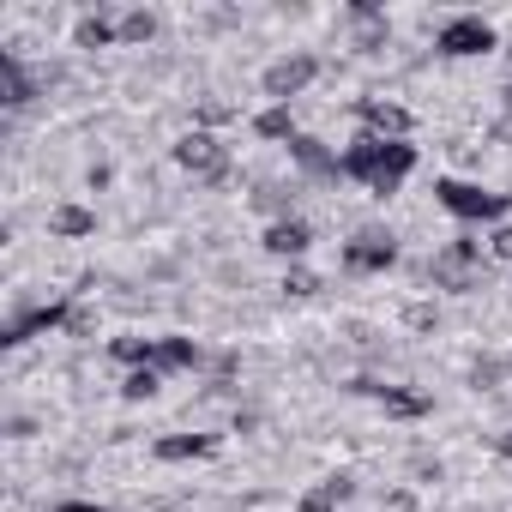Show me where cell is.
<instances>
[{
    "label": "cell",
    "mask_w": 512,
    "mask_h": 512,
    "mask_svg": "<svg viewBox=\"0 0 512 512\" xmlns=\"http://www.w3.org/2000/svg\"><path fill=\"white\" fill-rule=\"evenodd\" d=\"M434 199L452 211V217H464V223H494L512 199L506 193H488V187H476V181H458V175H440L434 181Z\"/></svg>",
    "instance_id": "1"
},
{
    "label": "cell",
    "mask_w": 512,
    "mask_h": 512,
    "mask_svg": "<svg viewBox=\"0 0 512 512\" xmlns=\"http://www.w3.org/2000/svg\"><path fill=\"white\" fill-rule=\"evenodd\" d=\"M434 49H440L446 61H470V55H488V49H494V25H488V19H476V13H458V19H446V25H440Z\"/></svg>",
    "instance_id": "2"
},
{
    "label": "cell",
    "mask_w": 512,
    "mask_h": 512,
    "mask_svg": "<svg viewBox=\"0 0 512 512\" xmlns=\"http://www.w3.org/2000/svg\"><path fill=\"white\" fill-rule=\"evenodd\" d=\"M392 260H398V235H392V229H374V223H368V229H356V235L344 241V266H350V272H386Z\"/></svg>",
    "instance_id": "3"
},
{
    "label": "cell",
    "mask_w": 512,
    "mask_h": 512,
    "mask_svg": "<svg viewBox=\"0 0 512 512\" xmlns=\"http://www.w3.org/2000/svg\"><path fill=\"white\" fill-rule=\"evenodd\" d=\"M314 79H320V55H284V61H272V67H266V79H260V85H266V97H272V103H290V97H302Z\"/></svg>",
    "instance_id": "4"
},
{
    "label": "cell",
    "mask_w": 512,
    "mask_h": 512,
    "mask_svg": "<svg viewBox=\"0 0 512 512\" xmlns=\"http://www.w3.org/2000/svg\"><path fill=\"white\" fill-rule=\"evenodd\" d=\"M175 163H181L187 175H199V181H223V175H229V151H223V139H211V133H187V139L175 145Z\"/></svg>",
    "instance_id": "5"
},
{
    "label": "cell",
    "mask_w": 512,
    "mask_h": 512,
    "mask_svg": "<svg viewBox=\"0 0 512 512\" xmlns=\"http://www.w3.org/2000/svg\"><path fill=\"white\" fill-rule=\"evenodd\" d=\"M350 392H362V398H380V404H386V416H428V398H422V392H404V386L350 380Z\"/></svg>",
    "instance_id": "6"
},
{
    "label": "cell",
    "mask_w": 512,
    "mask_h": 512,
    "mask_svg": "<svg viewBox=\"0 0 512 512\" xmlns=\"http://www.w3.org/2000/svg\"><path fill=\"white\" fill-rule=\"evenodd\" d=\"M37 97V79L25 73V61L13 55V49H0V103H7V109H25Z\"/></svg>",
    "instance_id": "7"
},
{
    "label": "cell",
    "mask_w": 512,
    "mask_h": 512,
    "mask_svg": "<svg viewBox=\"0 0 512 512\" xmlns=\"http://www.w3.org/2000/svg\"><path fill=\"white\" fill-rule=\"evenodd\" d=\"M410 169H416V145H404V139H392V145H386V157H380V169H374V181H368V187H374V193H380V199H386V193H398V181H404V175H410Z\"/></svg>",
    "instance_id": "8"
},
{
    "label": "cell",
    "mask_w": 512,
    "mask_h": 512,
    "mask_svg": "<svg viewBox=\"0 0 512 512\" xmlns=\"http://www.w3.org/2000/svg\"><path fill=\"white\" fill-rule=\"evenodd\" d=\"M73 314H67V302H49V308H25V314H13L7 320V344H25L31 332H55V326H67Z\"/></svg>",
    "instance_id": "9"
},
{
    "label": "cell",
    "mask_w": 512,
    "mask_h": 512,
    "mask_svg": "<svg viewBox=\"0 0 512 512\" xmlns=\"http://www.w3.org/2000/svg\"><path fill=\"white\" fill-rule=\"evenodd\" d=\"M428 278H434L440 290H458V296L482 284V272H476L470 260H458V253H452V247H446V253H434V260H428Z\"/></svg>",
    "instance_id": "10"
},
{
    "label": "cell",
    "mask_w": 512,
    "mask_h": 512,
    "mask_svg": "<svg viewBox=\"0 0 512 512\" xmlns=\"http://www.w3.org/2000/svg\"><path fill=\"white\" fill-rule=\"evenodd\" d=\"M356 115H362V121H368V133H380V139H404V133H410V115H404L398 103L362 97V103H356Z\"/></svg>",
    "instance_id": "11"
},
{
    "label": "cell",
    "mask_w": 512,
    "mask_h": 512,
    "mask_svg": "<svg viewBox=\"0 0 512 512\" xmlns=\"http://www.w3.org/2000/svg\"><path fill=\"white\" fill-rule=\"evenodd\" d=\"M266 247H272V253H284V260H302V253L314 247V229H308L302 217H284V223H272V229H266Z\"/></svg>",
    "instance_id": "12"
},
{
    "label": "cell",
    "mask_w": 512,
    "mask_h": 512,
    "mask_svg": "<svg viewBox=\"0 0 512 512\" xmlns=\"http://www.w3.org/2000/svg\"><path fill=\"white\" fill-rule=\"evenodd\" d=\"M290 157H296V163H302L308 175H320V181L344 175V163H338V157H332V151H326L320 139H308V133H296V139H290Z\"/></svg>",
    "instance_id": "13"
},
{
    "label": "cell",
    "mask_w": 512,
    "mask_h": 512,
    "mask_svg": "<svg viewBox=\"0 0 512 512\" xmlns=\"http://www.w3.org/2000/svg\"><path fill=\"white\" fill-rule=\"evenodd\" d=\"M199 452H211V434H169V440H157L163 464H181V458H199Z\"/></svg>",
    "instance_id": "14"
},
{
    "label": "cell",
    "mask_w": 512,
    "mask_h": 512,
    "mask_svg": "<svg viewBox=\"0 0 512 512\" xmlns=\"http://www.w3.org/2000/svg\"><path fill=\"white\" fill-rule=\"evenodd\" d=\"M253 133H260V139H296L290 103H272V109H260V115H253Z\"/></svg>",
    "instance_id": "15"
},
{
    "label": "cell",
    "mask_w": 512,
    "mask_h": 512,
    "mask_svg": "<svg viewBox=\"0 0 512 512\" xmlns=\"http://www.w3.org/2000/svg\"><path fill=\"white\" fill-rule=\"evenodd\" d=\"M115 37H121V25H109L103 13H85L79 19V49H109Z\"/></svg>",
    "instance_id": "16"
},
{
    "label": "cell",
    "mask_w": 512,
    "mask_h": 512,
    "mask_svg": "<svg viewBox=\"0 0 512 512\" xmlns=\"http://www.w3.org/2000/svg\"><path fill=\"white\" fill-rule=\"evenodd\" d=\"M199 344L193 338H157V368H193Z\"/></svg>",
    "instance_id": "17"
},
{
    "label": "cell",
    "mask_w": 512,
    "mask_h": 512,
    "mask_svg": "<svg viewBox=\"0 0 512 512\" xmlns=\"http://www.w3.org/2000/svg\"><path fill=\"white\" fill-rule=\"evenodd\" d=\"M253 205L272 211V217L284 223V217H290V205H296V193H290V187H278V181H260V187H253Z\"/></svg>",
    "instance_id": "18"
},
{
    "label": "cell",
    "mask_w": 512,
    "mask_h": 512,
    "mask_svg": "<svg viewBox=\"0 0 512 512\" xmlns=\"http://www.w3.org/2000/svg\"><path fill=\"white\" fill-rule=\"evenodd\" d=\"M91 229H97V217H91L85 205H61V211H55V235L79 241V235H91Z\"/></svg>",
    "instance_id": "19"
},
{
    "label": "cell",
    "mask_w": 512,
    "mask_h": 512,
    "mask_svg": "<svg viewBox=\"0 0 512 512\" xmlns=\"http://www.w3.org/2000/svg\"><path fill=\"white\" fill-rule=\"evenodd\" d=\"M115 362H133V368H157V338H115Z\"/></svg>",
    "instance_id": "20"
},
{
    "label": "cell",
    "mask_w": 512,
    "mask_h": 512,
    "mask_svg": "<svg viewBox=\"0 0 512 512\" xmlns=\"http://www.w3.org/2000/svg\"><path fill=\"white\" fill-rule=\"evenodd\" d=\"M157 386H163L157 368H133V374L121 380V398H127V404H145V398H157Z\"/></svg>",
    "instance_id": "21"
},
{
    "label": "cell",
    "mask_w": 512,
    "mask_h": 512,
    "mask_svg": "<svg viewBox=\"0 0 512 512\" xmlns=\"http://www.w3.org/2000/svg\"><path fill=\"white\" fill-rule=\"evenodd\" d=\"M157 37V13H127L121 19V43H151Z\"/></svg>",
    "instance_id": "22"
},
{
    "label": "cell",
    "mask_w": 512,
    "mask_h": 512,
    "mask_svg": "<svg viewBox=\"0 0 512 512\" xmlns=\"http://www.w3.org/2000/svg\"><path fill=\"white\" fill-rule=\"evenodd\" d=\"M302 512H338V494H332V488L320 482V488H314V494L302 500Z\"/></svg>",
    "instance_id": "23"
},
{
    "label": "cell",
    "mask_w": 512,
    "mask_h": 512,
    "mask_svg": "<svg viewBox=\"0 0 512 512\" xmlns=\"http://www.w3.org/2000/svg\"><path fill=\"white\" fill-rule=\"evenodd\" d=\"M284 290H290V296H314V290H320V278H314V272H290V278H284Z\"/></svg>",
    "instance_id": "24"
},
{
    "label": "cell",
    "mask_w": 512,
    "mask_h": 512,
    "mask_svg": "<svg viewBox=\"0 0 512 512\" xmlns=\"http://www.w3.org/2000/svg\"><path fill=\"white\" fill-rule=\"evenodd\" d=\"M229 115H235V109H229V103H217V97H205V103H199V121H211V127H217V121H229Z\"/></svg>",
    "instance_id": "25"
},
{
    "label": "cell",
    "mask_w": 512,
    "mask_h": 512,
    "mask_svg": "<svg viewBox=\"0 0 512 512\" xmlns=\"http://www.w3.org/2000/svg\"><path fill=\"white\" fill-rule=\"evenodd\" d=\"M410 326H416V332H434V326H440V314H434L428 302H416V308H410Z\"/></svg>",
    "instance_id": "26"
},
{
    "label": "cell",
    "mask_w": 512,
    "mask_h": 512,
    "mask_svg": "<svg viewBox=\"0 0 512 512\" xmlns=\"http://www.w3.org/2000/svg\"><path fill=\"white\" fill-rule=\"evenodd\" d=\"M488 247H494V260H506V266H512V223H506V229H494V241H488Z\"/></svg>",
    "instance_id": "27"
},
{
    "label": "cell",
    "mask_w": 512,
    "mask_h": 512,
    "mask_svg": "<svg viewBox=\"0 0 512 512\" xmlns=\"http://www.w3.org/2000/svg\"><path fill=\"white\" fill-rule=\"evenodd\" d=\"M470 380H476V386H494V380H500V362H476Z\"/></svg>",
    "instance_id": "28"
},
{
    "label": "cell",
    "mask_w": 512,
    "mask_h": 512,
    "mask_svg": "<svg viewBox=\"0 0 512 512\" xmlns=\"http://www.w3.org/2000/svg\"><path fill=\"white\" fill-rule=\"evenodd\" d=\"M49 512H103L97 500H61V506H49Z\"/></svg>",
    "instance_id": "29"
},
{
    "label": "cell",
    "mask_w": 512,
    "mask_h": 512,
    "mask_svg": "<svg viewBox=\"0 0 512 512\" xmlns=\"http://www.w3.org/2000/svg\"><path fill=\"white\" fill-rule=\"evenodd\" d=\"M494 446H500V458H512V428H506V434H500Z\"/></svg>",
    "instance_id": "30"
},
{
    "label": "cell",
    "mask_w": 512,
    "mask_h": 512,
    "mask_svg": "<svg viewBox=\"0 0 512 512\" xmlns=\"http://www.w3.org/2000/svg\"><path fill=\"white\" fill-rule=\"evenodd\" d=\"M506 103H512V79H506Z\"/></svg>",
    "instance_id": "31"
}]
</instances>
